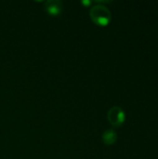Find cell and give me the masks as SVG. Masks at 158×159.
I'll use <instances>...</instances> for the list:
<instances>
[{"label": "cell", "instance_id": "1", "mask_svg": "<svg viewBox=\"0 0 158 159\" xmlns=\"http://www.w3.org/2000/svg\"><path fill=\"white\" fill-rule=\"evenodd\" d=\"M89 16L91 20L99 25H107L111 20V11L102 4L94 5L89 10Z\"/></svg>", "mask_w": 158, "mask_h": 159}, {"label": "cell", "instance_id": "2", "mask_svg": "<svg viewBox=\"0 0 158 159\" xmlns=\"http://www.w3.org/2000/svg\"><path fill=\"white\" fill-rule=\"evenodd\" d=\"M125 112L124 110L119 106H113L109 109L107 113V117L110 123L113 126L118 127L122 125V123L125 120Z\"/></svg>", "mask_w": 158, "mask_h": 159}, {"label": "cell", "instance_id": "3", "mask_svg": "<svg viewBox=\"0 0 158 159\" xmlns=\"http://www.w3.org/2000/svg\"><path fill=\"white\" fill-rule=\"evenodd\" d=\"M44 8L48 14L58 16L62 12L63 3L61 0H47L44 2Z\"/></svg>", "mask_w": 158, "mask_h": 159}, {"label": "cell", "instance_id": "4", "mask_svg": "<svg viewBox=\"0 0 158 159\" xmlns=\"http://www.w3.org/2000/svg\"><path fill=\"white\" fill-rule=\"evenodd\" d=\"M116 139H117L116 132L112 129H106L102 134V140L105 144H113L116 141Z\"/></svg>", "mask_w": 158, "mask_h": 159}, {"label": "cell", "instance_id": "5", "mask_svg": "<svg viewBox=\"0 0 158 159\" xmlns=\"http://www.w3.org/2000/svg\"><path fill=\"white\" fill-rule=\"evenodd\" d=\"M81 3L83 4V5H90L91 4V1H81Z\"/></svg>", "mask_w": 158, "mask_h": 159}]
</instances>
